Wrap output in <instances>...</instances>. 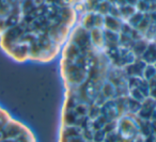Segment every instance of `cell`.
Listing matches in <instances>:
<instances>
[{
    "label": "cell",
    "instance_id": "6da1fadb",
    "mask_svg": "<svg viewBox=\"0 0 156 142\" xmlns=\"http://www.w3.org/2000/svg\"><path fill=\"white\" fill-rule=\"evenodd\" d=\"M58 62L57 142H156V0H85Z\"/></svg>",
    "mask_w": 156,
    "mask_h": 142
},
{
    "label": "cell",
    "instance_id": "7a4b0ae2",
    "mask_svg": "<svg viewBox=\"0 0 156 142\" xmlns=\"http://www.w3.org/2000/svg\"><path fill=\"white\" fill-rule=\"evenodd\" d=\"M85 0H0V50L18 64L58 60Z\"/></svg>",
    "mask_w": 156,
    "mask_h": 142
},
{
    "label": "cell",
    "instance_id": "3957f363",
    "mask_svg": "<svg viewBox=\"0 0 156 142\" xmlns=\"http://www.w3.org/2000/svg\"><path fill=\"white\" fill-rule=\"evenodd\" d=\"M0 142H39V140L31 127L0 104Z\"/></svg>",
    "mask_w": 156,
    "mask_h": 142
}]
</instances>
